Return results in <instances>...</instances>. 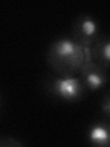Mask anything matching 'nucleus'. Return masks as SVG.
<instances>
[{"instance_id": "f257e3e1", "label": "nucleus", "mask_w": 110, "mask_h": 147, "mask_svg": "<svg viewBox=\"0 0 110 147\" xmlns=\"http://www.w3.org/2000/svg\"><path fill=\"white\" fill-rule=\"evenodd\" d=\"M91 60L90 48L82 47L71 37L59 38L50 44L47 61L57 76H74L86 61Z\"/></svg>"}, {"instance_id": "f03ea898", "label": "nucleus", "mask_w": 110, "mask_h": 147, "mask_svg": "<svg viewBox=\"0 0 110 147\" xmlns=\"http://www.w3.org/2000/svg\"><path fill=\"white\" fill-rule=\"evenodd\" d=\"M48 88L53 96L58 98L75 102L85 96L86 88L79 76H52L49 80Z\"/></svg>"}, {"instance_id": "7ed1b4c3", "label": "nucleus", "mask_w": 110, "mask_h": 147, "mask_svg": "<svg viewBox=\"0 0 110 147\" xmlns=\"http://www.w3.org/2000/svg\"><path fill=\"white\" fill-rule=\"evenodd\" d=\"M98 24L90 15H80L73 22L71 38L82 47L91 48L98 36Z\"/></svg>"}, {"instance_id": "20e7f679", "label": "nucleus", "mask_w": 110, "mask_h": 147, "mask_svg": "<svg viewBox=\"0 0 110 147\" xmlns=\"http://www.w3.org/2000/svg\"><path fill=\"white\" fill-rule=\"evenodd\" d=\"M79 77L86 89L98 91L107 83V69L95 63L93 60L86 61L81 68Z\"/></svg>"}, {"instance_id": "39448f33", "label": "nucleus", "mask_w": 110, "mask_h": 147, "mask_svg": "<svg viewBox=\"0 0 110 147\" xmlns=\"http://www.w3.org/2000/svg\"><path fill=\"white\" fill-rule=\"evenodd\" d=\"M87 139L95 146H110V122L100 121L91 125L87 131Z\"/></svg>"}, {"instance_id": "423d86ee", "label": "nucleus", "mask_w": 110, "mask_h": 147, "mask_svg": "<svg viewBox=\"0 0 110 147\" xmlns=\"http://www.w3.org/2000/svg\"><path fill=\"white\" fill-rule=\"evenodd\" d=\"M90 51L91 60L105 69L110 67V37H99Z\"/></svg>"}, {"instance_id": "0eeeda50", "label": "nucleus", "mask_w": 110, "mask_h": 147, "mask_svg": "<svg viewBox=\"0 0 110 147\" xmlns=\"http://www.w3.org/2000/svg\"><path fill=\"white\" fill-rule=\"evenodd\" d=\"M101 109L103 113L110 119V90L105 94L101 101Z\"/></svg>"}, {"instance_id": "6e6552de", "label": "nucleus", "mask_w": 110, "mask_h": 147, "mask_svg": "<svg viewBox=\"0 0 110 147\" xmlns=\"http://www.w3.org/2000/svg\"><path fill=\"white\" fill-rule=\"evenodd\" d=\"M0 145L3 147H6V146L14 147V146H22L23 144L10 137H2L1 140H0Z\"/></svg>"}]
</instances>
